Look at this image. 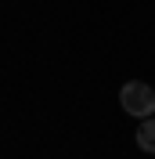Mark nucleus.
<instances>
[{
    "label": "nucleus",
    "instance_id": "nucleus-1",
    "mask_svg": "<svg viewBox=\"0 0 155 159\" xmlns=\"http://www.w3.org/2000/svg\"><path fill=\"white\" fill-rule=\"evenodd\" d=\"M119 105H123L130 116H137V119L155 116V87H148L144 80H130V83H123V90H119Z\"/></svg>",
    "mask_w": 155,
    "mask_h": 159
},
{
    "label": "nucleus",
    "instance_id": "nucleus-2",
    "mask_svg": "<svg viewBox=\"0 0 155 159\" xmlns=\"http://www.w3.org/2000/svg\"><path fill=\"white\" fill-rule=\"evenodd\" d=\"M134 141H137V148H141V152H148V156H155V116L141 119V127H137Z\"/></svg>",
    "mask_w": 155,
    "mask_h": 159
}]
</instances>
